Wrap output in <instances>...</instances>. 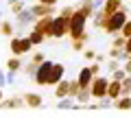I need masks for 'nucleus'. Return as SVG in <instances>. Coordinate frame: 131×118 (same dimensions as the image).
Listing matches in <instances>:
<instances>
[{
  "instance_id": "nucleus-26",
  "label": "nucleus",
  "mask_w": 131,
  "mask_h": 118,
  "mask_svg": "<svg viewBox=\"0 0 131 118\" xmlns=\"http://www.w3.org/2000/svg\"><path fill=\"white\" fill-rule=\"evenodd\" d=\"M127 48H129V50H131V42H129V46H127Z\"/></svg>"
},
{
  "instance_id": "nucleus-15",
  "label": "nucleus",
  "mask_w": 131,
  "mask_h": 118,
  "mask_svg": "<svg viewBox=\"0 0 131 118\" xmlns=\"http://www.w3.org/2000/svg\"><path fill=\"white\" fill-rule=\"evenodd\" d=\"M20 105H22V99H9V101H5V105H2V107H20Z\"/></svg>"
},
{
  "instance_id": "nucleus-21",
  "label": "nucleus",
  "mask_w": 131,
  "mask_h": 118,
  "mask_svg": "<svg viewBox=\"0 0 131 118\" xmlns=\"http://www.w3.org/2000/svg\"><path fill=\"white\" fill-rule=\"evenodd\" d=\"M114 79L122 81V79H125V72H122V70H116V72H114Z\"/></svg>"
},
{
  "instance_id": "nucleus-7",
  "label": "nucleus",
  "mask_w": 131,
  "mask_h": 118,
  "mask_svg": "<svg viewBox=\"0 0 131 118\" xmlns=\"http://www.w3.org/2000/svg\"><path fill=\"white\" fill-rule=\"evenodd\" d=\"M92 74H94L92 68H83V70H81V74H79V85H81V88H88V85H90Z\"/></svg>"
},
{
  "instance_id": "nucleus-25",
  "label": "nucleus",
  "mask_w": 131,
  "mask_h": 118,
  "mask_svg": "<svg viewBox=\"0 0 131 118\" xmlns=\"http://www.w3.org/2000/svg\"><path fill=\"white\" fill-rule=\"evenodd\" d=\"M9 2H11V5H13V2H20V0H9Z\"/></svg>"
},
{
  "instance_id": "nucleus-28",
  "label": "nucleus",
  "mask_w": 131,
  "mask_h": 118,
  "mask_svg": "<svg viewBox=\"0 0 131 118\" xmlns=\"http://www.w3.org/2000/svg\"><path fill=\"white\" fill-rule=\"evenodd\" d=\"M0 15H2V13H0Z\"/></svg>"
},
{
  "instance_id": "nucleus-4",
  "label": "nucleus",
  "mask_w": 131,
  "mask_h": 118,
  "mask_svg": "<svg viewBox=\"0 0 131 118\" xmlns=\"http://www.w3.org/2000/svg\"><path fill=\"white\" fill-rule=\"evenodd\" d=\"M31 37H18V39H11V50L13 55H22V52L31 50Z\"/></svg>"
},
{
  "instance_id": "nucleus-1",
  "label": "nucleus",
  "mask_w": 131,
  "mask_h": 118,
  "mask_svg": "<svg viewBox=\"0 0 131 118\" xmlns=\"http://www.w3.org/2000/svg\"><path fill=\"white\" fill-rule=\"evenodd\" d=\"M85 20H88V13H85L83 9L77 11V13L70 18V33H72V37H81V35H83V24H85Z\"/></svg>"
},
{
  "instance_id": "nucleus-6",
  "label": "nucleus",
  "mask_w": 131,
  "mask_h": 118,
  "mask_svg": "<svg viewBox=\"0 0 131 118\" xmlns=\"http://www.w3.org/2000/svg\"><path fill=\"white\" fill-rule=\"evenodd\" d=\"M61 77H63V66H61V63H55V66H52V70H50V79H48V85L59 83Z\"/></svg>"
},
{
  "instance_id": "nucleus-23",
  "label": "nucleus",
  "mask_w": 131,
  "mask_h": 118,
  "mask_svg": "<svg viewBox=\"0 0 131 118\" xmlns=\"http://www.w3.org/2000/svg\"><path fill=\"white\" fill-rule=\"evenodd\" d=\"M39 2H44V5H55L57 0H39Z\"/></svg>"
},
{
  "instance_id": "nucleus-20",
  "label": "nucleus",
  "mask_w": 131,
  "mask_h": 118,
  "mask_svg": "<svg viewBox=\"0 0 131 118\" xmlns=\"http://www.w3.org/2000/svg\"><path fill=\"white\" fill-rule=\"evenodd\" d=\"M122 35H127V37H131V22L122 26Z\"/></svg>"
},
{
  "instance_id": "nucleus-19",
  "label": "nucleus",
  "mask_w": 131,
  "mask_h": 118,
  "mask_svg": "<svg viewBox=\"0 0 131 118\" xmlns=\"http://www.w3.org/2000/svg\"><path fill=\"white\" fill-rule=\"evenodd\" d=\"M122 92H125V94H131V79H127V77H125V85H122Z\"/></svg>"
},
{
  "instance_id": "nucleus-14",
  "label": "nucleus",
  "mask_w": 131,
  "mask_h": 118,
  "mask_svg": "<svg viewBox=\"0 0 131 118\" xmlns=\"http://www.w3.org/2000/svg\"><path fill=\"white\" fill-rule=\"evenodd\" d=\"M0 31L5 35H13V26H11V22H0Z\"/></svg>"
},
{
  "instance_id": "nucleus-5",
  "label": "nucleus",
  "mask_w": 131,
  "mask_h": 118,
  "mask_svg": "<svg viewBox=\"0 0 131 118\" xmlns=\"http://www.w3.org/2000/svg\"><path fill=\"white\" fill-rule=\"evenodd\" d=\"M107 88L109 83L103 79V77H98L96 81H94V88H92V96H96V99H103L105 94H107Z\"/></svg>"
},
{
  "instance_id": "nucleus-2",
  "label": "nucleus",
  "mask_w": 131,
  "mask_h": 118,
  "mask_svg": "<svg viewBox=\"0 0 131 118\" xmlns=\"http://www.w3.org/2000/svg\"><path fill=\"white\" fill-rule=\"evenodd\" d=\"M52 66H55L52 61H44L42 66H39L37 70H35L33 79L37 81V83H44V85H48V79H50V70H52Z\"/></svg>"
},
{
  "instance_id": "nucleus-24",
  "label": "nucleus",
  "mask_w": 131,
  "mask_h": 118,
  "mask_svg": "<svg viewBox=\"0 0 131 118\" xmlns=\"http://www.w3.org/2000/svg\"><path fill=\"white\" fill-rule=\"evenodd\" d=\"M5 81H7V79H5V74H2V72H0V88H2V85H5Z\"/></svg>"
},
{
  "instance_id": "nucleus-3",
  "label": "nucleus",
  "mask_w": 131,
  "mask_h": 118,
  "mask_svg": "<svg viewBox=\"0 0 131 118\" xmlns=\"http://www.w3.org/2000/svg\"><path fill=\"white\" fill-rule=\"evenodd\" d=\"M125 20H127L125 11H116V13H112V15L107 18V24H105V28H107V31H118V28L125 26Z\"/></svg>"
},
{
  "instance_id": "nucleus-27",
  "label": "nucleus",
  "mask_w": 131,
  "mask_h": 118,
  "mask_svg": "<svg viewBox=\"0 0 131 118\" xmlns=\"http://www.w3.org/2000/svg\"><path fill=\"white\" fill-rule=\"evenodd\" d=\"M0 96H2V92H0Z\"/></svg>"
},
{
  "instance_id": "nucleus-18",
  "label": "nucleus",
  "mask_w": 131,
  "mask_h": 118,
  "mask_svg": "<svg viewBox=\"0 0 131 118\" xmlns=\"http://www.w3.org/2000/svg\"><path fill=\"white\" fill-rule=\"evenodd\" d=\"M7 66H9V70H15V72H18L20 68H22V63H20V59H9Z\"/></svg>"
},
{
  "instance_id": "nucleus-12",
  "label": "nucleus",
  "mask_w": 131,
  "mask_h": 118,
  "mask_svg": "<svg viewBox=\"0 0 131 118\" xmlns=\"http://www.w3.org/2000/svg\"><path fill=\"white\" fill-rule=\"evenodd\" d=\"M116 107H118V109H131V99H129V96L118 99V101H116Z\"/></svg>"
},
{
  "instance_id": "nucleus-8",
  "label": "nucleus",
  "mask_w": 131,
  "mask_h": 118,
  "mask_svg": "<svg viewBox=\"0 0 131 118\" xmlns=\"http://www.w3.org/2000/svg\"><path fill=\"white\" fill-rule=\"evenodd\" d=\"M120 90H122V83L116 79L114 83H109V88H107V96H109V99H116V96L120 94Z\"/></svg>"
},
{
  "instance_id": "nucleus-11",
  "label": "nucleus",
  "mask_w": 131,
  "mask_h": 118,
  "mask_svg": "<svg viewBox=\"0 0 131 118\" xmlns=\"http://www.w3.org/2000/svg\"><path fill=\"white\" fill-rule=\"evenodd\" d=\"M24 101H26L31 107H42V96H39V94H26Z\"/></svg>"
},
{
  "instance_id": "nucleus-16",
  "label": "nucleus",
  "mask_w": 131,
  "mask_h": 118,
  "mask_svg": "<svg viewBox=\"0 0 131 118\" xmlns=\"http://www.w3.org/2000/svg\"><path fill=\"white\" fill-rule=\"evenodd\" d=\"M90 96H92V92H88V88H81V90H79V101H81V103H85Z\"/></svg>"
},
{
  "instance_id": "nucleus-9",
  "label": "nucleus",
  "mask_w": 131,
  "mask_h": 118,
  "mask_svg": "<svg viewBox=\"0 0 131 118\" xmlns=\"http://www.w3.org/2000/svg\"><path fill=\"white\" fill-rule=\"evenodd\" d=\"M70 88H72V81H61V83H59V88H57V92H55V94L59 96V99H63L66 94H70Z\"/></svg>"
},
{
  "instance_id": "nucleus-17",
  "label": "nucleus",
  "mask_w": 131,
  "mask_h": 118,
  "mask_svg": "<svg viewBox=\"0 0 131 118\" xmlns=\"http://www.w3.org/2000/svg\"><path fill=\"white\" fill-rule=\"evenodd\" d=\"M57 107L59 109H70V107H74V105H72V99H61Z\"/></svg>"
},
{
  "instance_id": "nucleus-13",
  "label": "nucleus",
  "mask_w": 131,
  "mask_h": 118,
  "mask_svg": "<svg viewBox=\"0 0 131 118\" xmlns=\"http://www.w3.org/2000/svg\"><path fill=\"white\" fill-rule=\"evenodd\" d=\"M31 42H33V44H42V42H44V35H42V31H37V28H35V31L31 33Z\"/></svg>"
},
{
  "instance_id": "nucleus-22",
  "label": "nucleus",
  "mask_w": 131,
  "mask_h": 118,
  "mask_svg": "<svg viewBox=\"0 0 131 118\" xmlns=\"http://www.w3.org/2000/svg\"><path fill=\"white\" fill-rule=\"evenodd\" d=\"M83 55H85V59H92V57H94V52H92V50H85Z\"/></svg>"
},
{
  "instance_id": "nucleus-10",
  "label": "nucleus",
  "mask_w": 131,
  "mask_h": 118,
  "mask_svg": "<svg viewBox=\"0 0 131 118\" xmlns=\"http://www.w3.org/2000/svg\"><path fill=\"white\" fill-rule=\"evenodd\" d=\"M33 15H35V13H33V11H22V13L18 15V28L26 26V24H28V22H31V20H33Z\"/></svg>"
}]
</instances>
